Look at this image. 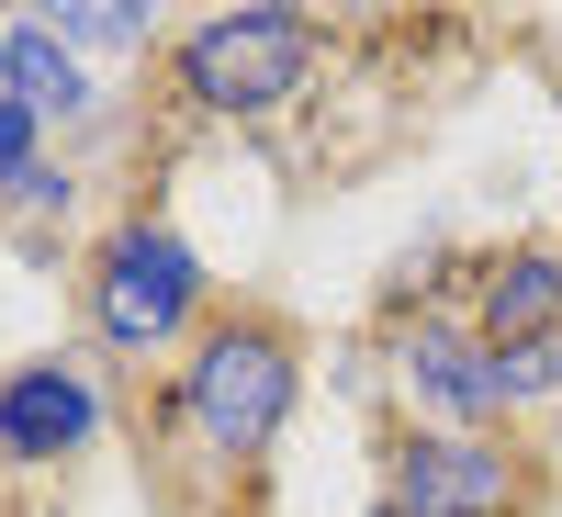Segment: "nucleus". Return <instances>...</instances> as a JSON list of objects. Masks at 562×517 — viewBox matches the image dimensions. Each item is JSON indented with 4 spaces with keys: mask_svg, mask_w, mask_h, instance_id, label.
Segmentation results:
<instances>
[{
    "mask_svg": "<svg viewBox=\"0 0 562 517\" xmlns=\"http://www.w3.org/2000/svg\"><path fill=\"white\" fill-rule=\"evenodd\" d=\"M394 517H405V506H394Z\"/></svg>",
    "mask_w": 562,
    "mask_h": 517,
    "instance_id": "f8f14e48",
    "label": "nucleus"
},
{
    "mask_svg": "<svg viewBox=\"0 0 562 517\" xmlns=\"http://www.w3.org/2000/svg\"><path fill=\"white\" fill-rule=\"evenodd\" d=\"M315 68V23L281 12V0H259V12H214L180 34V90H192L203 113H270L293 102Z\"/></svg>",
    "mask_w": 562,
    "mask_h": 517,
    "instance_id": "f03ea898",
    "label": "nucleus"
},
{
    "mask_svg": "<svg viewBox=\"0 0 562 517\" xmlns=\"http://www.w3.org/2000/svg\"><path fill=\"white\" fill-rule=\"evenodd\" d=\"M34 102H0V192H23V180H34Z\"/></svg>",
    "mask_w": 562,
    "mask_h": 517,
    "instance_id": "9d476101",
    "label": "nucleus"
},
{
    "mask_svg": "<svg viewBox=\"0 0 562 517\" xmlns=\"http://www.w3.org/2000/svg\"><path fill=\"white\" fill-rule=\"evenodd\" d=\"M192 304H203V259L180 248L169 225H147V214H135L102 248V270H90V315H102L113 349H169L180 326H192Z\"/></svg>",
    "mask_w": 562,
    "mask_h": 517,
    "instance_id": "7ed1b4c3",
    "label": "nucleus"
},
{
    "mask_svg": "<svg viewBox=\"0 0 562 517\" xmlns=\"http://www.w3.org/2000/svg\"><path fill=\"white\" fill-rule=\"evenodd\" d=\"M12 102H34L45 124L90 102V79H79V57H68V34H57V23H23V34H12Z\"/></svg>",
    "mask_w": 562,
    "mask_h": 517,
    "instance_id": "6e6552de",
    "label": "nucleus"
},
{
    "mask_svg": "<svg viewBox=\"0 0 562 517\" xmlns=\"http://www.w3.org/2000/svg\"><path fill=\"white\" fill-rule=\"evenodd\" d=\"M518 495V461L484 439H405L394 450V506L405 517H495Z\"/></svg>",
    "mask_w": 562,
    "mask_h": 517,
    "instance_id": "20e7f679",
    "label": "nucleus"
},
{
    "mask_svg": "<svg viewBox=\"0 0 562 517\" xmlns=\"http://www.w3.org/2000/svg\"><path fill=\"white\" fill-rule=\"evenodd\" d=\"M506 394H562V338H529V349H506Z\"/></svg>",
    "mask_w": 562,
    "mask_h": 517,
    "instance_id": "9b49d317",
    "label": "nucleus"
},
{
    "mask_svg": "<svg viewBox=\"0 0 562 517\" xmlns=\"http://www.w3.org/2000/svg\"><path fill=\"white\" fill-rule=\"evenodd\" d=\"M90 428H102V394H90L79 360H23L0 383V450L12 461H68Z\"/></svg>",
    "mask_w": 562,
    "mask_h": 517,
    "instance_id": "39448f33",
    "label": "nucleus"
},
{
    "mask_svg": "<svg viewBox=\"0 0 562 517\" xmlns=\"http://www.w3.org/2000/svg\"><path fill=\"white\" fill-rule=\"evenodd\" d=\"M484 326H495V349L551 338V326H562V259H551V248L495 259V281H484Z\"/></svg>",
    "mask_w": 562,
    "mask_h": 517,
    "instance_id": "0eeeda50",
    "label": "nucleus"
},
{
    "mask_svg": "<svg viewBox=\"0 0 562 517\" xmlns=\"http://www.w3.org/2000/svg\"><path fill=\"white\" fill-rule=\"evenodd\" d=\"M57 34H79V45H135L147 12H135V0H79V12H57Z\"/></svg>",
    "mask_w": 562,
    "mask_h": 517,
    "instance_id": "1a4fd4ad",
    "label": "nucleus"
},
{
    "mask_svg": "<svg viewBox=\"0 0 562 517\" xmlns=\"http://www.w3.org/2000/svg\"><path fill=\"white\" fill-rule=\"evenodd\" d=\"M405 394L428 416H450V439H473L484 416L506 405V349L461 338V326H416V338H405Z\"/></svg>",
    "mask_w": 562,
    "mask_h": 517,
    "instance_id": "423d86ee",
    "label": "nucleus"
},
{
    "mask_svg": "<svg viewBox=\"0 0 562 517\" xmlns=\"http://www.w3.org/2000/svg\"><path fill=\"white\" fill-rule=\"evenodd\" d=\"M180 416L225 450V461H259L281 439V416H293V349H281V326H214L180 371Z\"/></svg>",
    "mask_w": 562,
    "mask_h": 517,
    "instance_id": "f257e3e1",
    "label": "nucleus"
}]
</instances>
